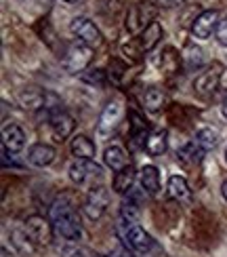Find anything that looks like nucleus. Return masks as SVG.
<instances>
[{"mask_svg": "<svg viewBox=\"0 0 227 257\" xmlns=\"http://www.w3.org/2000/svg\"><path fill=\"white\" fill-rule=\"evenodd\" d=\"M26 228H28V232H30L32 240H34L38 247H42V244H49V242L53 240V232H55V230H53L51 219H45L42 215H32V217H28Z\"/></svg>", "mask_w": 227, "mask_h": 257, "instance_id": "nucleus-11", "label": "nucleus"}, {"mask_svg": "<svg viewBox=\"0 0 227 257\" xmlns=\"http://www.w3.org/2000/svg\"><path fill=\"white\" fill-rule=\"evenodd\" d=\"M139 179H141V188L143 192H147V194H158V190H160V173H158V169L156 167H143L141 171H139Z\"/></svg>", "mask_w": 227, "mask_h": 257, "instance_id": "nucleus-21", "label": "nucleus"}, {"mask_svg": "<svg viewBox=\"0 0 227 257\" xmlns=\"http://www.w3.org/2000/svg\"><path fill=\"white\" fill-rule=\"evenodd\" d=\"M70 179L74 184H78L82 188H99L103 181V169L101 165H97L95 160H86V158H76L70 165Z\"/></svg>", "mask_w": 227, "mask_h": 257, "instance_id": "nucleus-2", "label": "nucleus"}, {"mask_svg": "<svg viewBox=\"0 0 227 257\" xmlns=\"http://www.w3.org/2000/svg\"><path fill=\"white\" fill-rule=\"evenodd\" d=\"M118 236H120V240L126 244V247H131L137 253L147 255L151 249H156V240L151 238L139 223L120 221V226H118Z\"/></svg>", "mask_w": 227, "mask_h": 257, "instance_id": "nucleus-3", "label": "nucleus"}, {"mask_svg": "<svg viewBox=\"0 0 227 257\" xmlns=\"http://www.w3.org/2000/svg\"><path fill=\"white\" fill-rule=\"evenodd\" d=\"M164 101H166L164 91H162V89H156V87L147 89L145 95H143V103H145V108H147L149 112H158L162 105H164Z\"/></svg>", "mask_w": 227, "mask_h": 257, "instance_id": "nucleus-24", "label": "nucleus"}, {"mask_svg": "<svg viewBox=\"0 0 227 257\" xmlns=\"http://www.w3.org/2000/svg\"><path fill=\"white\" fill-rule=\"evenodd\" d=\"M55 156H57V150L49 144H34L28 152L30 165H34V167H49L55 160Z\"/></svg>", "mask_w": 227, "mask_h": 257, "instance_id": "nucleus-15", "label": "nucleus"}, {"mask_svg": "<svg viewBox=\"0 0 227 257\" xmlns=\"http://www.w3.org/2000/svg\"><path fill=\"white\" fill-rule=\"evenodd\" d=\"M221 72H223V66H219V63H212L210 68L200 72L196 76V80H193V89H196V93L202 95V97H210V95L219 89Z\"/></svg>", "mask_w": 227, "mask_h": 257, "instance_id": "nucleus-10", "label": "nucleus"}, {"mask_svg": "<svg viewBox=\"0 0 227 257\" xmlns=\"http://www.w3.org/2000/svg\"><path fill=\"white\" fill-rule=\"evenodd\" d=\"M166 192L172 200H185L189 198V186L185 177H179V175H172L168 179V186H166Z\"/></svg>", "mask_w": 227, "mask_h": 257, "instance_id": "nucleus-23", "label": "nucleus"}, {"mask_svg": "<svg viewBox=\"0 0 227 257\" xmlns=\"http://www.w3.org/2000/svg\"><path fill=\"white\" fill-rule=\"evenodd\" d=\"M135 177H137V173H135L133 167H126L122 171H118V173L114 175V181H112L114 192H116V194H128V192L133 190Z\"/></svg>", "mask_w": 227, "mask_h": 257, "instance_id": "nucleus-20", "label": "nucleus"}, {"mask_svg": "<svg viewBox=\"0 0 227 257\" xmlns=\"http://www.w3.org/2000/svg\"><path fill=\"white\" fill-rule=\"evenodd\" d=\"M202 154H204V150L193 142V144H187L185 148L181 150V156H183V160H189V163H200L202 160Z\"/></svg>", "mask_w": 227, "mask_h": 257, "instance_id": "nucleus-28", "label": "nucleus"}, {"mask_svg": "<svg viewBox=\"0 0 227 257\" xmlns=\"http://www.w3.org/2000/svg\"><path fill=\"white\" fill-rule=\"evenodd\" d=\"M95 257H114V255H95Z\"/></svg>", "mask_w": 227, "mask_h": 257, "instance_id": "nucleus-36", "label": "nucleus"}, {"mask_svg": "<svg viewBox=\"0 0 227 257\" xmlns=\"http://www.w3.org/2000/svg\"><path fill=\"white\" fill-rule=\"evenodd\" d=\"M11 242H13V247L19 255H32L38 247V244L32 240L26 226H15L13 230H11Z\"/></svg>", "mask_w": 227, "mask_h": 257, "instance_id": "nucleus-13", "label": "nucleus"}, {"mask_svg": "<svg viewBox=\"0 0 227 257\" xmlns=\"http://www.w3.org/2000/svg\"><path fill=\"white\" fill-rule=\"evenodd\" d=\"M3 257H15V253H13V251H9L7 244H3Z\"/></svg>", "mask_w": 227, "mask_h": 257, "instance_id": "nucleus-32", "label": "nucleus"}, {"mask_svg": "<svg viewBox=\"0 0 227 257\" xmlns=\"http://www.w3.org/2000/svg\"><path fill=\"white\" fill-rule=\"evenodd\" d=\"M59 255L61 257H93L89 249L78 247V244H74L72 240H68V244H63V247H59Z\"/></svg>", "mask_w": 227, "mask_h": 257, "instance_id": "nucleus-26", "label": "nucleus"}, {"mask_svg": "<svg viewBox=\"0 0 227 257\" xmlns=\"http://www.w3.org/2000/svg\"><path fill=\"white\" fill-rule=\"evenodd\" d=\"M145 152L149 156H162L166 152V133L164 131H154L145 139Z\"/></svg>", "mask_w": 227, "mask_h": 257, "instance_id": "nucleus-22", "label": "nucleus"}, {"mask_svg": "<svg viewBox=\"0 0 227 257\" xmlns=\"http://www.w3.org/2000/svg\"><path fill=\"white\" fill-rule=\"evenodd\" d=\"M82 80L86 82H97V84H103L105 82V72L103 70H91V74H82Z\"/></svg>", "mask_w": 227, "mask_h": 257, "instance_id": "nucleus-30", "label": "nucleus"}, {"mask_svg": "<svg viewBox=\"0 0 227 257\" xmlns=\"http://www.w3.org/2000/svg\"><path fill=\"white\" fill-rule=\"evenodd\" d=\"M156 13H158V7L149 5V3H137L128 9V15H126V30L128 34H141V32L156 21Z\"/></svg>", "mask_w": 227, "mask_h": 257, "instance_id": "nucleus-5", "label": "nucleus"}, {"mask_svg": "<svg viewBox=\"0 0 227 257\" xmlns=\"http://www.w3.org/2000/svg\"><path fill=\"white\" fill-rule=\"evenodd\" d=\"M49 126L53 131V137H55L57 142H63L66 137L72 135L76 122H74V118L68 112H59V114H55V116H51L49 118Z\"/></svg>", "mask_w": 227, "mask_h": 257, "instance_id": "nucleus-12", "label": "nucleus"}, {"mask_svg": "<svg viewBox=\"0 0 227 257\" xmlns=\"http://www.w3.org/2000/svg\"><path fill=\"white\" fill-rule=\"evenodd\" d=\"M162 34H164V32H162V26L158 21H151V24L141 32V36H139V51L141 53L151 51L162 40Z\"/></svg>", "mask_w": 227, "mask_h": 257, "instance_id": "nucleus-17", "label": "nucleus"}, {"mask_svg": "<svg viewBox=\"0 0 227 257\" xmlns=\"http://www.w3.org/2000/svg\"><path fill=\"white\" fill-rule=\"evenodd\" d=\"M183 59H185L187 68H200V66H202V49L193 47V45H187Z\"/></svg>", "mask_w": 227, "mask_h": 257, "instance_id": "nucleus-27", "label": "nucleus"}, {"mask_svg": "<svg viewBox=\"0 0 227 257\" xmlns=\"http://www.w3.org/2000/svg\"><path fill=\"white\" fill-rule=\"evenodd\" d=\"M225 160H227V148H225Z\"/></svg>", "mask_w": 227, "mask_h": 257, "instance_id": "nucleus-37", "label": "nucleus"}, {"mask_svg": "<svg viewBox=\"0 0 227 257\" xmlns=\"http://www.w3.org/2000/svg\"><path fill=\"white\" fill-rule=\"evenodd\" d=\"M196 144L204 150V152H208V150H212L214 146L219 144V133L212 131V128H200L198 135H196Z\"/></svg>", "mask_w": 227, "mask_h": 257, "instance_id": "nucleus-25", "label": "nucleus"}, {"mask_svg": "<svg viewBox=\"0 0 227 257\" xmlns=\"http://www.w3.org/2000/svg\"><path fill=\"white\" fill-rule=\"evenodd\" d=\"M223 116L227 118V97H225V101H223Z\"/></svg>", "mask_w": 227, "mask_h": 257, "instance_id": "nucleus-34", "label": "nucleus"}, {"mask_svg": "<svg viewBox=\"0 0 227 257\" xmlns=\"http://www.w3.org/2000/svg\"><path fill=\"white\" fill-rule=\"evenodd\" d=\"M47 91H40V89H28V91H21L19 93V101L26 110H45L47 105Z\"/></svg>", "mask_w": 227, "mask_h": 257, "instance_id": "nucleus-18", "label": "nucleus"}, {"mask_svg": "<svg viewBox=\"0 0 227 257\" xmlns=\"http://www.w3.org/2000/svg\"><path fill=\"white\" fill-rule=\"evenodd\" d=\"M49 219H51L53 230H55L57 236L72 240V242L80 238V234H82L80 217L68 198H57L53 202L49 209Z\"/></svg>", "mask_w": 227, "mask_h": 257, "instance_id": "nucleus-1", "label": "nucleus"}, {"mask_svg": "<svg viewBox=\"0 0 227 257\" xmlns=\"http://www.w3.org/2000/svg\"><path fill=\"white\" fill-rule=\"evenodd\" d=\"M63 3H70L72 5V3H78V0H63Z\"/></svg>", "mask_w": 227, "mask_h": 257, "instance_id": "nucleus-35", "label": "nucleus"}, {"mask_svg": "<svg viewBox=\"0 0 227 257\" xmlns=\"http://www.w3.org/2000/svg\"><path fill=\"white\" fill-rule=\"evenodd\" d=\"M70 150L76 158H86V160H93L95 152H97V146L93 139H89L86 135H76L70 144Z\"/></svg>", "mask_w": 227, "mask_h": 257, "instance_id": "nucleus-19", "label": "nucleus"}, {"mask_svg": "<svg viewBox=\"0 0 227 257\" xmlns=\"http://www.w3.org/2000/svg\"><path fill=\"white\" fill-rule=\"evenodd\" d=\"M219 11H214V9H208V11H202V13L191 21V34L196 36L198 40H206L210 38L214 32H217L219 28Z\"/></svg>", "mask_w": 227, "mask_h": 257, "instance_id": "nucleus-9", "label": "nucleus"}, {"mask_svg": "<svg viewBox=\"0 0 227 257\" xmlns=\"http://www.w3.org/2000/svg\"><path fill=\"white\" fill-rule=\"evenodd\" d=\"M221 194H223V200L227 202V179L223 181V186H221Z\"/></svg>", "mask_w": 227, "mask_h": 257, "instance_id": "nucleus-33", "label": "nucleus"}, {"mask_svg": "<svg viewBox=\"0 0 227 257\" xmlns=\"http://www.w3.org/2000/svg\"><path fill=\"white\" fill-rule=\"evenodd\" d=\"M122 116H124L122 101L120 99H112L103 108V112L99 116V124H97V131H99V135H112L118 128V124L122 122Z\"/></svg>", "mask_w": 227, "mask_h": 257, "instance_id": "nucleus-8", "label": "nucleus"}, {"mask_svg": "<svg viewBox=\"0 0 227 257\" xmlns=\"http://www.w3.org/2000/svg\"><path fill=\"white\" fill-rule=\"evenodd\" d=\"M107 205H110V192H107L103 186H99V188L89 190V196L84 200L82 211L91 221H97V219L103 217V213L107 211Z\"/></svg>", "mask_w": 227, "mask_h": 257, "instance_id": "nucleus-7", "label": "nucleus"}, {"mask_svg": "<svg viewBox=\"0 0 227 257\" xmlns=\"http://www.w3.org/2000/svg\"><path fill=\"white\" fill-rule=\"evenodd\" d=\"M26 146V133L19 124H5L3 126V148L9 152H19Z\"/></svg>", "mask_w": 227, "mask_h": 257, "instance_id": "nucleus-14", "label": "nucleus"}, {"mask_svg": "<svg viewBox=\"0 0 227 257\" xmlns=\"http://www.w3.org/2000/svg\"><path fill=\"white\" fill-rule=\"evenodd\" d=\"M185 0H156V5L162 9H172V7H181Z\"/></svg>", "mask_w": 227, "mask_h": 257, "instance_id": "nucleus-31", "label": "nucleus"}, {"mask_svg": "<svg viewBox=\"0 0 227 257\" xmlns=\"http://www.w3.org/2000/svg\"><path fill=\"white\" fill-rule=\"evenodd\" d=\"M93 59V49L80 40H74L63 51V68L70 74H82Z\"/></svg>", "mask_w": 227, "mask_h": 257, "instance_id": "nucleus-4", "label": "nucleus"}, {"mask_svg": "<svg viewBox=\"0 0 227 257\" xmlns=\"http://www.w3.org/2000/svg\"><path fill=\"white\" fill-rule=\"evenodd\" d=\"M214 38H217V42L221 47H227V15L219 21V28H217V32H214Z\"/></svg>", "mask_w": 227, "mask_h": 257, "instance_id": "nucleus-29", "label": "nucleus"}, {"mask_svg": "<svg viewBox=\"0 0 227 257\" xmlns=\"http://www.w3.org/2000/svg\"><path fill=\"white\" fill-rule=\"evenodd\" d=\"M70 32L76 36V40L89 45L91 49L101 47V42H103V36H101L99 28H97L89 17H74L72 24H70Z\"/></svg>", "mask_w": 227, "mask_h": 257, "instance_id": "nucleus-6", "label": "nucleus"}, {"mask_svg": "<svg viewBox=\"0 0 227 257\" xmlns=\"http://www.w3.org/2000/svg\"><path fill=\"white\" fill-rule=\"evenodd\" d=\"M103 160H105V165L114 171V173H118V171H122L126 167H131V160H128L126 152L120 146H107L105 152H103Z\"/></svg>", "mask_w": 227, "mask_h": 257, "instance_id": "nucleus-16", "label": "nucleus"}]
</instances>
